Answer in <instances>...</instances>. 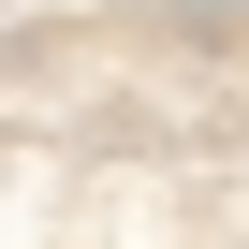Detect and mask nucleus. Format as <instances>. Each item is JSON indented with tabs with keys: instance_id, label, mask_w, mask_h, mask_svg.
<instances>
[{
	"instance_id": "obj_1",
	"label": "nucleus",
	"mask_w": 249,
	"mask_h": 249,
	"mask_svg": "<svg viewBox=\"0 0 249 249\" xmlns=\"http://www.w3.org/2000/svg\"><path fill=\"white\" fill-rule=\"evenodd\" d=\"M176 59H249V15H176Z\"/></svg>"
}]
</instances>
